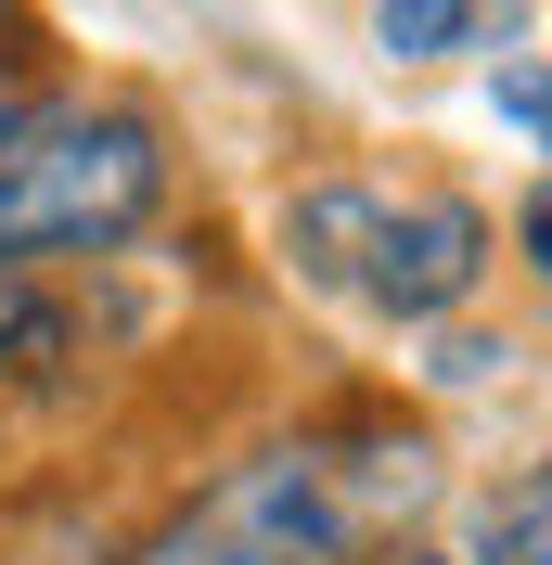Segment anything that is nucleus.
I'll return each instance as SVG.
<instances>
[{
    "label": "nucleus",
    "instance_id": "obj_1",
    "mask_svg": "<svg viewBox=\"0 0 552 565\" xmlns=\"http://www.w3.org/2000/svg\"><path fill=\"white\" fill-rule=\"evenodd\" d=\"M424 501H437V450L412 424H309V437H270L232 476H206L116 565H360Z\"/></svg>",
    "mask_w": 552,
    "mask_h": 565
},
{
    "label": "nucleus",
    "instance_id": "obj_2",
    "mask_svg": "<svg viewBox=\"0 0 552 565\" xmlns=\"http://www.w3.org/2000/svg\"><path fill=\"white\" fill-rule=\"evenodd\" d=\"M168 206V129L141 104H26L0 129V282L39 257H104Z\"/></svg>",
    "mask_w": 552,
    "mask_h": 565
},
{
    "label": "nucleus",
    "instance_id": "obj_3",
    "mask_svg": "<svg viewBox=\"0 0 552 565\" xmlns=\"http://www.w3.org/2000/svg\"><path fill=\"white\" fill-rule=\"evenodd\" d=\"M283 257L373 321H449L488 282V218L463 193H373V180H309L283 206Z\"/></svg>",
    "mask_w": 552,
    "mask_h": 565
},
{
    "label": "nucleus",
    "instance_id": "obj_4",
    "mask_svg": "<svg viewBox=\"0 0 552 565\" xmlns=\"http://www.w3.org/2000/svg\"><path fill=\"white\" fill-rule=\"evenodd\" d=\"M373 39L399 52V65H437V52L476 39V0H373Z\"/></svg>",
    "mask_w": 552,
    "mask_h": 565
},
{
    "label": "nucleus",
    "instance_id": "obj_5",
    "mask_svg": "<svg viewBox=\"0 0 552 565\" xmlns=\"http://www.w3.org/2000/svg\"><path fill=\"white\" fill-rule=\"evenodd\" d=\"M540 553H552V489L514 476V489L488 501V527H476V565H540Z\"/></svg>",
    "mask_w": 552,
    "mask_h": 565
},
{
    "label": "nucleus",
    "instance_id": "obj_6",
    "mask_svg": "<svg viewBox=\"0 0 552 565\" xmlns=\"http://www.w3.org/2000/svg\"><path fill=\"white\" fill-rule=\"evenodd\" d=\"M488 104H501V129H514V141H540V129H552V90H540V65H527V52L488 77Z\"/></svg>",
    "mask_w": 552,
    "mask_h": 565
},
{
    "label": "nucleus",
    "instance_id": "obj_7",
    "mask_svg": "<svg viewBox=\"0 0 552 565\" xmlns=\"http://www.w3.org/2000/svg\"><path fill=\"white\" fill-rule=\"evenodd\" d=\"M488 373H514V348H488V334H449L437 348V386H488Z\"/></svg>",
    "mask_w": 552,
    "mask_h": 565
},
{
    "label": "nucleus",
    "instance_id": "obj_8",
    "mask_svg": "<svg viewBox=\"0 0 552 565\" xmlns=\"http://www.w3.org/2000/svg\"><path fill=\"white\" fill-rule=\"evenodd\" d=\"M0 39H13V0H0ZM26 116V90H13V52H0V129Z\"/></svg>",
    "mask_w": 552,
    "mask_h": 565
},
{
    "label": "nucleus",
    "instance_id": "obj_9",
    "mask_svg": "<svg viewBox=\"0 0 552 565\" xmlns=\"http://www.w3.org/2000/svg\"><path fill=\"white\" fill-rule=\"evenodd\" d=\"M399 565H437V553H399Z\"/></svg>",
    "mask_w": 552,
    "mask_h": 565
}]
</instances>
